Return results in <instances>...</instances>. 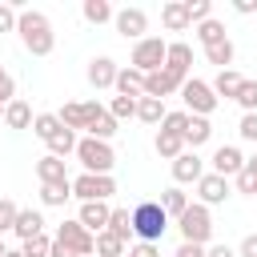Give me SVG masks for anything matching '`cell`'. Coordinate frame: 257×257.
<instances>
[{"label":"cell","instance_id":"cell-48","mask_svg":"<svg viewBox=\"0 0 257 257\" xmlns=\"http://www.w3.org/2000/svg\"><path fill=\"white\" fill-rule=\"evenodd\" d=\"M237 257H257V233H245V237H241Z\"/></svg>","mask_w":257,"mask_h":257},{"label":"cell","instance_id":"cell-20","mask_svg":"<svg viewBox=\"0 0 257 257\" xmlns=\"http://www.w3.org/2000/svg\"><path fill=\"white\" fill-rule=\"evenodd\" d=\"M20 241H32V237H40L44 233V217H40V209H20L16 213V229H12Z\"/></svg>","mask_w":257,"mask_h":257},{"label":"cell","instance_id":"cell-8","mask_svg":"<svg viewBox=\"0 0 257 257\" xmlns=\"http://www.w3.org/2000/svg\"><path fill=\"white\" fill-rule=\"evenodd\" d=\"M56 241L68 245L76 257H92V253H96V233H88L80 221H60V225H56Z\"/></svg>","mask_w":257,"mask_h":257},{"label":"cell","instance_id":"cell-10","mask_svg":"<svg viewBox=\"0 0 257 257\" xmlns=\"http://www.w3.org/2000/svg\"><path fill=\"white\" fill-rule=\"evenodd\" d=\"M181 88H185V76H177L173 68H157V72L145 76V96L165 100V96H173V92H181Z\"/></svg>","mask_w":257,"mask_h":257},{"label":"cell","instance_id":"cell-43","mask_svg":"<svg viewBox=\"0 0 257 257\" xmlns=\"http://www.w3.org/2000/svg\"><path fill=\"white\" fill-rule=\"evenodd\" d=\"M20 24V8L16 4H0V32H16Z\"/></svg>","mask_w":257,"mask_h":257},{"label":"cell","instance_id":"cell-21","mask_svg":"<svg viewBox=\"0 0 257 257\" xmlns=\"http://www.w3.org/2000/svg\"><path fill=\"white\" fill-rule=\"evenodd\" d=\"M161 24H165L169 32H185V28H189V12H185V0H169V4L161 8Z\"/></svg>","mask_w":257,"mask_h":257},{"label":"cell","instance_id":"cell-3","mask_svg":"<svg viewBox=\"0 0 257 257\" xmlns=\"http://www.w3.org/2000/svg\"><path fill=\"white\" fill-rule=\"evenodd\" d=\"M177 229H181V241H189V245H205V249H209V241H213V213H209L201 201H193V205L181 213Z\"/></svg>","mask_w":257,"mask_h":257},{"label":"cell","instance_id":"cell-23","mask_svg":"<svg viewBox=\"0 0 257 257\" xmlns=\"http://www.w3.org/2000/svg\"><path fill=\"white\" fill-rule=\"evenodd\" d=\"M32 120H36V116H32V104L20 100V96L4 108V124H8V128H32Z\"/></svg>","mask_w":257,"mask_h":257},{"label":"cell","instance_id":"cell-37","mask_svg":"<svg viewBox=\"0 0 257 257\" xmlns=\"http://www.w3.org/2000/svg\"><path fill=\"white\" fill-rule=\"evenodd\" d=\"M189 112L185 108H177V112H165V120H161V133H177V137H185V128H189Z\"/></svg>","mask_w":257,"mask_h":257},{"label":"cell","instance_id":"cell-46","mask_svg":"<svg viewBox=\"0 0 257 257\" xmlns=\"http://www.w3.org/2000/svg\"><path fill=\"white\" fill-rule=\"evenodd\" d=\"M237 133H241V141H257V112H245L241 124H237Z\"/></svg>","mask_w":257,"mask_h":257},{"label":"cell","instance_id":"cell-27","mask_svg":"<svg viewBox=\"0 0 257 257\" xmlns=\"http://www.w3.org/2000/svg\"><path fill=\"white\" fill-rule=\"evenodd\" d=\"M153 149H157V157H165V161H177V157L185 153V137H177V133H157Z\"/></svg>","mask_w":257,"mask_h":257},{"label":"cell","instance_id":"cell-9","mask_svg":"<svg viewBox=\"0 0 257 257\" xmlns=\"http://www.w3.org/2000/svg\"><path fill=\"white\" fill-rule=\"evenodd\" d=\"M84 116H88V124H84V133L88 137H96V141H112V133H116V116L104 108V104H96V100H84Z\"/></svg>","mask_w":257,"mask_h":257},{"label":"cell","instance_id":"cell-34","mask_svg":"<svg viewBox=\"0 0 257 257\" xmlns=\"http://www.w3.org/2000/svg\"><path fill=\"white\" fill-rule=\"evenodd\" d=\"M68 197H72V181L68 185H40V205H48V209L64 205Z\"/></svg>","mask_w":257,"mask_h":257},{"label":"cell","instance_id":"cell-16","mask_svg":"<svg viewBox=\"0 0 257 257\" xmlns=\"http://www.w3.org/2000/svg\"><path fill=\"white\" fill-rule=\"evenodd\" d=\"M116 72H120V68H116L112 56H92V60H88V84H92V88H112V84H116Z\"/></svg>","mask_w":257,"mask_h":257},{"label":"cell","instance_id":"cell-38","mask_svg":"<svg viewBox=\"0 0 257 257\" xmlns=\"http://www.w3.org/2000/svg\"><path fill=\"white\" fill-rule=\"evenodd\" d=\"M20 253H24V257H48V253H52V237L40 233V237H32V241H20Z\"/></svg>","mask_w":257,"mask_h":257},{"label":"cell","instance_id":"cell-12","mask_svg":"<svg viewBox=\"0 0 257 257\" xmlns=\"http://www.w3.org/2000/svg\"><path fill=\"white\" fill-rule=\"evenodd\" d=\"M233 189H229V177H217V173H205L201 181H197V201L205 205V209H213V205H225V197H229Z\"/></svg>","mask_w":257,"mask_h":257},{"label":"cell","instance_id":"cell-42","mask_svg":"<svg viewBox=\"0 0 257 257\" xmlns=\"http://www.w3.org/2000/svg\"><path fill=\"white\" fill-rule=\"evenodd\" d=\"M237 104H241L245 112H257V80H245V84H241V92H237Z\"/></svg>","mask_w":257,"mask_h":257},{"label":"cell","instance_id":"cell-51","mask_svg":"<svg viewBox=\"0 0 257 257\" xmlns=\"http://www.w3.org/2000/svg\"><path fill=\"white\" fill-rule=\"evenodd\" d=\"M205 257H237V249H229V245H209Z\"/></svg>","mask_w":257,"mask_h":257},{"label":"cell","instance_id":"cell-7","mask_svg":"<svg viewBox=\"0 0 257 257\" xmlns=\"http://www.w3.org/2000/svg\"><path fill=\"white\" fill-rule=\"evenodd\" d=\"M116 193V181L112 177H100V173H80L72 177V197L84 205V201H108Z\"/></svg>","mask_w":257,"mask_h":257},{"label":"cell","instance_id":"cell-44","mask_svg":"<svg viewBox=\"0 0 257 257\" xmlns=\"http://www.w3.org/2000/svg\"><path fill=\"white\" fill-rule=\"evenodd\" d=\"M16 100V80H12V72L0 64V104H12Z\"/></svg>","mask_w":257,"mask_h":257},{"label":"cell","instance_id":"cell-4","mask_svg":"<svg viewBox=\"0 0 257 257\" xmlns=\"http://www.w3.org/2000/svg\"><path fill=\"white\" fill-rule=\"evenodd\" d=\"M76 161L84 165V173H100V177H112V165H116V153L108 141H96V137H80L76 145Z\"/></svg>","mask_w":257,"mask_h":257},{"label":"cell","instance_id":"cell-18","mask_svg":"<svg viewBox=\"0 0 257 257\" xmlns=\"http://www.w3.org/2000/svg\"><path fill=\"white\" fill-rule=\"evenodd\" d=\"M112 88H116V96H133V100H141V96H145V72H137V68L128 64V68L116 72V84H112Z\"/></svg>","mask_w":257,"mask_h":257},{"label":"cell","instance_id":"cell-39","mask_svg":"<svg viewBox=\"0 0 257 257\" xmlns=\"http://www.w3.org/2000/svg\"><path fill=\"white\" fill-rule=\"evenodd\" d=\"M16 213H20V205L12 197H0V237L16 229Z\"/></svg>","mask_w":257,"mask_h":257},{"label":"cell","instance_id":"cell-5","mask_svg":"<svg viewBox=\"0 0 257 257\" xmlns=\"http://www.w3.org/2000/svg\"><path fill=\"white\" fill-rule=\"evenodd\" d=\"M181 100H185V112H189V116H213V108L221 104L217 92H213V84H209V80H197V76L185 80Z\"/></svg>","mask_w":257,"mask_h":257},{"label":"cell","instance_id":"cell-50","mask_svg":"<svg viewBox=\"0 0 257 257\" xmlns=\"http://www.w3.org/2000/svg\"><path fill=\"white\" fill-rule=\"evenodd\" d=\"M233 12H241V16H257V0H233Z\"/></svg>","mask_w":257,"mask_h":257},{"label":"cell","instance_id":"cell-19","mask_svg":"<svg viewBox=\"0 0 257 257\" xmlns=\"http://www.w3.org/2000/svg\"><path fill=\"white\" fill-rule=\"evenodd\" d=\"M165 68H173L177 76H185V80H189V68H193V48H189L185 40H173V44H169V56H165Z\"/></svg>","mask_w":257,"mask_h":257},{"label":"cell","instance_id":"cell-35","mask_svg":"<svg viewBox=\"0 0 257 257\" xmlns=\"http://www.w3.org/2000/svg\"><path fill=\"white\" fill-rule=\"evenodd\" d=\"M96 257H124V241L116 233H96Z\"/></svg>","mask_w":257,"mask_h":257},{"label":"cell","instance_id":"cell-36","mask_svg":"<svg viewBox=\"0 0 257 257\" xmlns=\"http://www.w3.org/2000/svg\"><path fill=\"white\" fill-rule=\"evenodd\" d=\"M108 233H116L120 241H128V237H133V213H128V209H112V217H108Z\"/></svg>","mask_w":257,"mask_h":257},{"label":"cell","instance_id":"cell-24","mask_svg":"<svg viewBox=\"0 0 257 257\" xmlns=\"http://www.w3.org/2000/svg\"><path fill=\"white\" fill-rule=\"evenodd\" d=\"M209 137H213L209 116H193V120H189V128H185V149H193V153H197V149H201Z\"/></svg>","mask_w":257,"mask_h":257},{"label":"cell","instance_id":"cell-31","mask_svg":"<svg viewBox=\"0 0 257 257\" xmlns=\"http://www.w3.org/2000/svg\"><path fill=\"white\" fill-rule=\"evenodd\" d=\"M193 32H197V40H201L205 48H209V44H221V40H229V36H225V24H221V20H213V16H209L205 24H197Z\"/></svg>","mask_w":257,"mask_h":257},{"label":"cell","instance_id":"cell-25","mask_svg":"<svg viewBox=\"0 0 257 257\" xmlns=\"http://www.w3.org/2000/svg\"><path fill=\"white\" fill-rule=\"evenodd\" d=\"M80 12H84L88 24H108V20H116V8H112L108 0H84Z\"/></svg>","mask_w":257,"mask_h":257},{"label":"cell","instance_id":"cell-11","mask_svg":"<svg viewBox=\"0 0 257 257\" xmlns=\"http://www.w3.org/2000/svg\"><path fill=\"white\" fill-rule=\"evenodd\" d=\"M112 24H116V32H120L124 40H145V32H149V12H145V8H120Z\"/></svg>","mask_w":257,"mask_h":257},{"label":"cell","instance_id":"cell-40","mask_svg":"<svg viewBox=\"0 0 257 257\" xmlns=\"http://www.w3.org/2000/svg\"><path fill=\"white\" fill-rule=\"evenodd\" d=\"M185 12H189V24H205L213 16V0H185Z\"/></svg>","mask_w":257,"mask_h":257},{"label":"cell","instance_id":"cell-17","mask_svg":"<svg viewBox=\"0 0 257 257\" xmlns=\"http://www.w3.org/2000/svg\"><path fill=\"white\" fill-rule=\"evenodd\" d=\"M36 177H40V185H68V181H72L68 169H64V161L52 157V153H44V157L36 161Z\"/></svg>","mask_w":257,"mask_h":257},{"label":"cell","instance_id":"cell-13","mask_svg":"<svg viewBox=\"0 0 257 257\" xmlns=\"http://www.w3.org/2000/svg\"><path fill=\"white\" fill-rule=\"evenodd\" d=\"M201 177H205V161H201L193 149H185V153L173 161V181H177V185H197Z\"/></svg>","mask_w":257,"mask_h":257},{"label":"cell","instance_id":"cell-28","mask_svg":"<svg viewBox=\"0 0 257 257\" xmlns=\"http://www.w3.org/2000/svg\"><path fill=\"white\" fill-rule=\"evenodd\" d=\"M189 205H193V201H189L181 189H165V193H161V209H165L169 221H181V213H185Z\"/></svg>","mask_w":257,"mask_h":257},{"label":"cell","instance_id":"cell-49","mask_svg":"<svg viewBox=\"0 0 257 257\" xmlns=\"http://www.w3.org/2000/svg\"><path fill=\"white\" fill-rule=\"evenodd\" d=\"M205 253H209L205 245H189V241H181V249H177L173 257H205Z\"/></svg>","mask_w":257,"mask_h":257},{"label":"cell","instance_id":"cell-32","mask_svg":"<svg viewBox=\"0 0 257 257\" xmlns=\"http://www.w3.org/2000/svg\"><path fill=\"white\" fill-rule=\"evenodd\" d=\"M205 60H209V64H217V72H225V68L233 64V40L209 44V48H205Z\"/></svg>","mask_w":257,"mask_h":257},{"label":"cell","instance_id":"cell-6","mask_svg":"<svg viewBox=\"0 0 257 257\" xmlns=\"http://www.w3.org/2000/svg\"><path fill=\"white\" fill-rule=\"evenodd\" d=\"M165 56H169V44L161 40V36H145V40H137L133 44V56H128V64L137 68V72H157V68H165Z\"/></svg>","mask_w":257,"mask_h":257},{"label":"cell","instance_id":"cell-47","mask_svg":"<svg viewBox=\"0 0 257 257\" xmlns=\"http://www.w3.org/2000/svg\"><path fill=\"white\" fill-rule=\"evenodd\" d=\"M124 257H161V249H157V245H149V241H137Z\"/></svg>","mask_w":257,"mask_h":257},{"label":"cell","instance_id":"cell-30","mask_svg":"<svg viewBox=\"0 0 257 257\" xmlns=\"http://www.w3.org/2000/svg\"><path fill=\"white\" fill-rule=\"evenodd\" d=\"M60 128H64V124H60V116H56V112H36V120H32V133H36L44 145H48Z\"/></svg>","mask_w":257,"mask_h":257},{"label":"cell","instance_id":"cell-45","mask_svg":"<svg viewBox=\"0 0 257 257\" xmlns=\"http://www.w3.org/2000/svg\"><path fill=\"white\" fill-rule=\"evenodd\" d=\"M233 181H237V193H245V197H257V177H253V173H245V169H241Z\"/></svg>","mask_w":257,"mask_h":257},{"label":"cell","instance_id":"cell-56","mask_svg":"<svg viewBox=\"0 0 257 257\" xmlns=\"http://www.w3.org/2000/svg\"><path fill=\"white\" fill-rule=\"evenodd\" d=\"M4 108H8V104H0V120H4Z\"/></svg>","mask_w":257,"mask_h":257},{"label":"cell","instance_id":"cell-15","mask_svg":"<svg viewBox=\"0 0 257 257\" xmlns=\"http://www.w3.org/2000/svg\"><path fill=\"white\" fill-rule=\"evenodd\" d=\"M241 169H245V157H241L237 145H221V149L213 153V169H209V173H217V177H237Z\"/></svg>","mask_w":257,"mask_h":257},{"label":"cell","instance_id":"cell-54","mask_svg":"<svg viewBox=\"0 0 257 257\" xmlns=\"http://www.w3.org/2000/svg\"><path fill=\"white\" fill-rule=\"evenodd\" d=\"M4 257H24V253H20V249H8V253H4Z\"/></svg>","mask_w":257,"mask_h":257},{"label":"cell","instance_id":"cell-22","mask_svg":"<svg viewBox=\"0 0 257 257\" xmlns=\"http://www.w3.org/2000/svg\"><path fill=\"white\" fill-rule=\"evenodd\" d=\"M241 84H245V76H241V72H233V68H225V72H217L213 92H217V100H221V96H225V100H237Z\"/></svg>","mask_w":257,"mask_h":257},{"label":"cell","instance_id":"cell-55","mask_svg":"<svg viewBox=\"0 0 257 257\" xmlns=\"http://www.w3.org/2000/svg\"><path fill=\"white\" fill-rule=\"evenodd\" d=\"M4 253H8V245H4V237H0V257H4Z\"/></svg>","mask_w":257,"mask_h":257},{"label":"cell","instance_id":"cell-33","mask_svg":"<svg viewBox=\"0 0 257 257\" xmlns=\"http://www.w3.org/2000/svg\"><path fill=\"white\" fill-rule=\"evenodd\" d=\"M76 145H80V141H76V133H72V128H60V133H56V137L48 141V153L64 161L68 153H76Z\"/></svg>","mask_w":257,"mask_h":257},{"label":"cell","instance_id":"cell-29","mask_svg":"<svg viewBox=\"0 0 257 257\" xmlns=\"http://www.w3.org/2000/svg\"><path fill=\"white\" fill-rule=\"evenodd\" d=\"M56 116H60V124H64V128H72V133L88 124V116H84V104H80V100H68V104H60V112H56Z\"/></svg>","mask_w":257,"mask_h":257},{"label":"cell","instance_id":"cell-41","mask_svg":"<svg viewBox=\"0 0 257 257\" xmlns=\"http://www.w3.org/2000/svg\"><path fill=\"white\" fill-rule=\"evenodd\" d=\"M108 112H112L116 120H128V116H137V100H133V96H112V100H108Z\"/></svg>","mask_w":257,"mask_h":257},{"label":"cell","instance_id":"cell-26","mask_svg":"<svg viewBox=\"0 0 257 257\" xmlns=\"http://www.w3.org/2000/svg\"><path fill=\"white\" fill-rule=\"evenodd\" d=\"M137 120H141V124H161V120H165V100L141 96V100H137Z\"/></svg>","mask_w":257,"mask_h":257},{"label":"cell","instance_id":"cell-1","mask_svg":"<svg viewBox=\"0 0 257 257\" xmlns=\"http://www.w3.org/2000/svg\"><path fill=\"white\" fill-rule=\"evenodd\" d=\"M16 36H20V44H24L32 56H48V52L56 48V32H52V20H48L44 12H36V8H24V12H20Z\"/></svg>","mask_w":257,"mask_h":257},{"label":"cell","instance_id":"cell-14","mask_svg":"<svg viewBox=\"0 0 257 257\" xmlns=\"http://www.w3.org/2000/svg\"><path fill=\"white\" fill-rule=\"evenodd\" d=\"M108 217H112L108 201H84L80 213H76V221H80L88 233H104V229H108Z\"/></svg>","mask_w":257,"mask_h":257},{"label":"cell","instance_id":"cell-53","mask_svg":"<svg viewBox=\"0 0 257 257\" xmlns=\"http://www.w3.org/2000/svg\"><path fill=\"white\" fill-rule=\"evenodd\" d=\"M245 173H253V177H257V153H253V157H245Z\"/></svg>","mask_w":257,"mask_h":257},{"label":"cell","instance_id":"cell-52","mask_svg":"<svg viewBox=\"0 0 257 257\" xmlns=\"http://www.w3.org/2000/svg\"><path fill=\"white\" fill-rule=\"evenodd\" d=\"M48 257H76V253H72V249H68V245H60V241H56V237H52V253H48Z\"/></svg>","mask_w":257,"mask_h":257},{"label":"cell","instance_id":"cell-2","mask_svg":"<svg viewBox=\"0 0 257 257\" xmlns=\"http://www.w3.org/2000/svg\"><path fill=\"white\" fill-rule=\"evenodd\" d=\"M169 225H173V221L165 217L161 201H141V205L133 209V237H137V241L157 245V241L165 237V229H169Z\"/></svg>","mask_w":257,"mask_h":257}]
</instances>
